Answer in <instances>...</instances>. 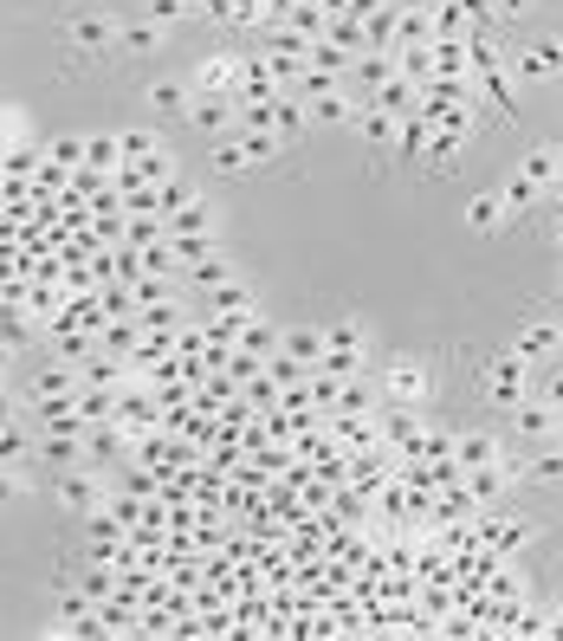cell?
Segmentation results:
<instances>
[{
    "label": "cell",
    "instance_id": "1",
    "mask_svg": "<svg viewBox=\"0 0 563 641\" xmlns=\"http://www.w3.org/2000/svg\"><path fill=\"white\" fill-rule=\"evenodd\" d=\"M285 149L279 130H227V137H214V169L220 175H246V169H260V162H273Z\"/></svg>",
    "mask_w": 563,
    "mask_h": 641
},
{
    "label": "cell",
    "instance_id": "2",
    "mask_svg": "<svg viewBox=\"0 0 563 641\" xmlns=\"http://www.w3.org/2000/svg\"><path fill=\"white\" fill-rule=\"evenodd\" d=\"M486 396H493L498 409H518V402L531 396V356L518 351V344L486 363Z\"/></svg>",
    "mask_w": 563,
    "mask_h": 641
},
{
    "label": "cell",
    "instance_id": "3",
    "mask_svg": "<svg viewBox=\"0 0 563 641\" xmlns=\"http://www.w3.org/2000/svg\"><path fill=\"white\" fill-rule=\"evenodd\" d=\"M53 493H59V505H66V512H78V518H97V512H104V487H97V467H71V473H59V487H53Z\"/></svg>",
    "mask_w": 563,
    "mask_h": 641
},
{
    "label": "cell",
    "instance_id": "4",
    "mask_svg": "<svg viewBox=\"0 0 563 641\" xmlns=\"http://www.w3.org/2000/svg\"><path fill=\"white\" fill-rule=\"evenodd\" d=\"M188 124H195L202 137H227V130L240 124V98H220V91H195V98H188Z\"/></svg>",
    "mask_w": 563,
    "mask_h": 641
},
{
    "label": "cell",
    "instance_id": "5",
    "mask_svg": "<svg viewBox=\"0 0 563 641\" xmlns=\"http://www.w3.org/2000/svg\"><path fill=\"white\" fill-rule=\"evenodd\" d=\"M376 389H382V402H422L427 396V369L415 363V356H395V363H382Z\"/></svg>",
    "mask_w": 563,
    "mask_h": 641
},
{
    "label": "cell",
    "instance_id": "6",
    "mask_svg": "<svg viewBox=\"0 0 563 641\" xmlns=\"http://www.w3.org/2000/svg\"><path fill=\"white\" fill-rule=\"evenodd\" d=\"M117 39H124V26L111 13H78L71 20V46L78 53H117Z\"/></svg>",
    "mask_w": 563,
    "mask_h": 641
},
{
    "label": "cell",
    "instance_id": "7",
    "mask_svg": "<svg viewBox=\"0 0 563 641\" xmlns=\"http://www.w3.org/2000/svg\"><path fill=\"white\" fill-rule=\"evenodd\" d=\"M512 71L531 78V84H538V78H558L563 71V39H531L525 53H512Z\"/></svg>",
    "mask_w": 563,
    "mask_h": 641
},
{
    "label": "cell",
    "instance_id": "8",
    "mask_svg": "<svg viewBox=\"0 0 563 641\" xmlns=\"http://www.w3.org/2000/svg\"><path fill=\"white\" fill-rule=\"evenodd\" d=\"M33 415H39V434H84V409H78V396H46V402H33Z\"/></svg>",
    "mask_w": 563,
    "mask_h": 641
},
{
    "label": "cell",
    "instance_id": "9",
    "mask_svg": "<svg viewBox=\"0 0 563 641\" xmlns=\"http://www.w3.org/2000/svg\"><path fill=\"white\" fill-rule=\"evenodd\" d=\"M39 460L71 473V467H91V447H84V434H39Z\"/></svg>",
    "mask_w": 563,
    "mask_h": 641
},
{
    "label": "cell",
    "instance_id": "10",
    "mask_svg": "<svg viewBox=\"0 0 563 641\" xmlns=\"http://www.w3.org/2000/svg\"><path fill=\"white\" fill-rule=\"evenodd\" d=\"M369 104H382V111H389V117H422V84H415V78H402V71H395V78H389V84H382V91H376V98H369Z\"/></svg>",
    "mask_w": 563,
    "mask_h": 641
},
{
    "label": "cell",
    "instance_id": "11",
    "mask_svg": "<svg viewBox=\"0 0 563 641\" xmlns=\"http://www.w3.org/2000/svg\"><path fill=\"white\" fill-rule=\"evenodd\" d=\"M351 124L363 130V142H376V149H395V130H402V117H389V111H382V104H369V98L356 104Z\"/></svg>",
    "mask_w": 563,
    "mask_h": 641
},
{
    "label": "cell",
    "instance_id": "12",
    "mask_svg": "<svg viewBox=\"0 0 563 641\" xmlns=\"http://www.w3.org/2000/svg\"><path fill=\"white\" fill-rule=\"evenodd\" d=\"M395 53H356V66H351V84H363V98H376L389 78H395Z\"/></svg>",
    "mask_w": 563,
    "mask_h": 641
},
{
    "label": "cell",
    "instance_id": "13",
    "mask_svg": "<svg viewBox=\"0 0 563 641\" xmlns=\"http://www.w3.org/2000/svg\"><path fill=\"white\" fill-rule=\"evenodd\" d=\"M518 351L531 356V363H551V356H563V324H551V318L525 324V331H518Z\"/></svg>",
    "mask_w": 563,
    "mask_h": 641
},
{
    "label": "cell",
    "instance_id": "14",
    "mask_svg": "<svg viewBox=\"0 0 563 641\" xmlns=\"http://www.w3.org/2000/svg\"><path fill=\"white\" fill-rule=\"evenodd\" d=\"M505 460V447H498V434H460L453 440V467L467 473V467H498Z\"/></svg>",
    "mask_w": 563,
    "mask_h": 641
},
{
    "label": "cell",
    "instance_id": "15",
    "mask_svg": "<svg viewBox=\"0 0 563 641\" xmlns=\"http://www.w3.org/2000/svg\"><path fill=\"white\" fill-rule=\"evenodd\" d=\"M188 98H195V91H188L182 78H156V84L142 91V104H149V117H182V111H188Z\"/></svg>",
    "mask_w": 563,
    "mask_h": 641
},
{
    "label": "cell",
    "instance_id": "16",
    "mask_svg": "<svg viewBox=\"0 0 563 641\" xmlns=\"http://www.w3.org/2000/svg\"><path fill=\"white\" fill-rule=\"evenodd\" d=\"M512 415H518V434H525V440H551V434H558V409H551L544 396H525Z\"/></svg>",
    "mask_w": 563,
    "mask_h": 641
},
{
    "label": "cell",
    "instance_id": "17",
    "mask_svg": "<svg viewBox=\"0 0 563 641\" xmlns=\"http://www.w3.org/2000/svg\"><path fill=\"white\" fill-rule=\"evenodd\" d=\"M240 59H202L195 71V91H220V98H240Z\"/></svg>",
    "mask_w": 563,
    "mask_h": 641
},
{
    "label": "cell",
    "instance_id": "18",
    "mask_svg": "<svg viewBox=\"0 0 563 641\" xmlns=\"http://www.w3.org/2000/svg\"><path fill=\"white\" fill-rule=\"evenodd\" d=\"M97 344H104V356H137V344H142V318H111L104 331H97Z\"/></svg>",
    "mask_w": 563,
    "mask_h": 641
},
{
    "label": "cell",
    "instance_id": "19",
    "mask_svg": "<svg viewBox=\"0 0 563 641\" xmlns=\"http://www.w3.org/2000/svg\"><path fill=\"white\" fill-rule=\"evenodd\" d=\"M324 351H344V356H369V331L356 318H331L324 324Z\"/></svg>",
    "mask_w": 563,
    "mask_h": 641
},
{
    "label": "cell",
    "instance_id": "20",
    "mask_svg": "<svg viewBox=\"0 0 563 641\" xmlns=\"http://www.w3.org/2000/svg\"><path fill=\"white\" fill-rule=\"evenodd\" d=\"M202 305L208 311H227V318H253V291L240 279H227V285H214V291H202Z\"/></svg>",
    "mask_w": 563,
    "mask_h": 641
},
{
    "label": "cell",
    "instance_id": "21",
    "mask_svg": "<svg viewBox=\"0 0 563 641\" xmlns=\"http://www.w3.org/2000/svg\"><path fill=\"white\" fill-rule=\"evenodd\" d=\"M279 324H266V318H260V311H253V318H246V324H240V351L246 356H260V363H266V356L279 351Z\"/></svg>",
    "mask_w": 563,
    "mask_h": 641
},
{
    "label": "cell",
    "instance_id": "22",
    "mask_svg": "<svg viewBox=\"0 0 563 641\" xmlns=\"http://www.w3.org/2000/svg\"><path fill=\"white\" fill-rule=\"evenodd\" d=\"M46 396H78V363H46L33 376V402H46Z\"/></svg>",
    "mask_w": 563,
    "mask_h": 641
},
{
    "label": "cell",
    "instance_id": "23",
    "mask_svg": "<svg viewBox=\"0 0 563 641\" xmlns=\"http://www.w3.org/2000/svg\"><path fill=\"white\" fill-rule=\"evenodd\" d=\"M305 124H311L305 98H298V91H279V104H273V130H279V137L291 142V137H305Z\"/></svg>",
    "mask_w": 563,
    "mask_h": 641
},
{
    "label": "cell",
    "instance_id": "24",
    "mask_svg": "<svg viewBox=\"0 0 563 641\" xmlns=\"http://www.w3.org/2000/svg\"><path fill=\"white\" fill-rule=\"evenodd\" d=\"M33 454H39V434H26L20 422L0 427V467H26Z\"/></svg>",
    "mask_w": 563,
    "mask_h": 641
},
{
    "label": "cell",
    "instance_id": "25",
    "mask_svg": "<svg viewBox=\"0 0 563 641\" xmlns=\"http://www.w3.org/2000/svg\"><path fill=\"white\" fill-rule=\"evenodd\" d=\"M162 39H169V26H162V20H130V26H124V39H117V53H162Z\"/></svg>",
    "mask_w": 563,
    "mask_h": 641
},
{
    "label": "cell",
    "instance_id": "26",
    "mask_svg": "<svg viewBox=\"0 0 563 641\" xmlns=\"http://www.w3.org/2000/svg\"><path fill=\"white\" fill-rule=\"evenodd\" d=\"M505 220H512V214H505V195H473V202H467V227H480V233H493V227H505Z\"/></svg>",
    "mask_w": 563,
    "mask_h": 641
},
{
    "label": "cell",
    "instance_id": "27",
    "mask_svg": "<svg viewBox=\"0 0 563 641\" xmlns=\"http://www.w3.org/2000/svg\"><path fill=\"white\" fill-rule=\"evenodd\" d=\"M473 91L493 104L498 117H518V98H512V78H505V71H486V78H473Z\"/></svg>",
    "mask_w": 563,
    "mask_h": 641
},
{
    "label": "cell",
    "instance_id": "28",
    "mask_svg": "<svg viewBox=\"0 0 563 641\" xmlns=\"http://www.w3.org/2000/svg\"><path fill=\"white\" fill-rule=\"evenodd\" d=\"M279 351H291L298 363H318V356H324V324H298V331H285Z\"/></svg>",
    "mask_w": 563,
    "mask_h": 641
},
{
    "label": "cell",
    "instance_id": "29",
    "mask_svg": "<svg viewBox=\"0 0 563 641\" xmlns=\"http://www.w3.org/2000/svg\"><path fill=\"white\" fill-rule=\"evenodd\" d=\"M305 111H311V124H351V117H356V98H351V91H331V98H311Z\"/></svg>",
    "mask_w": 563,
    "mask_h": 641
},
{
    "label": "cell",
    "instance_id": "30",
    "mask_svg": "<svg viewBox=\"0 0 563 641\" xmlns=\"http://www.w3.org/2000/svg\"><path fill=\"white\" fill-rule=\"evenodd\" d=\"M84 162H91L97 175H117V169H124V142L117 137H84Z\"/></svg>",
    "mask_w": 563,
    "mask_h": 641
},
{
    "label": "cell",
    "instance_id": "31",
    "mask_svg": "<svg viewBox=\"0 0 563 641\" xmlns=\"http://www.w3.org/2000/svg\"><path fill=\"white\" fill-rule=\"evenodd\" d=\"M558 169H563V149H558V142H538V149L525 156V175H531L538 188H551V175H558Z\"/></svg>",
    "mask_w": 563,
    "mask_h": 641
},
{
    "label": "cell",
    "instance_id": "32",
    "mask_svg": "<svg viewBox=\"0 0 563 641\" xmlns=\"http://www.w3.org/2000/svg\"><path fill=\"white\" fill-rule=\"evenodd\" d=\"M498 195H505V214H512V220H518V214L531 208V202H538V195H544V188H538V182H531V175H525V169H518V175H505V188H498Z\"/></svg>",
    "mask_w": 563,
    "mask_h": 641
},
{
    "label": "cell",
    "instance_id": "33",
    "mask_svg": "<svg viewBox=\"0 0 563 641\" xmlns=\"http://www.w3.org/2000/svg\"><path fill=\"white\" fill-rule=\"evenodd\" d=\"M169 233H214V208L202 202V195H195L188 208H175V214H169Z\"/></svg>",
    "mask_w": 563,
    "mask_h": 641
},
{
    "label": "cell",
    "instance_id": "34",
    "mask_svg": "<svg viewBox=\"0 0 563 641\" xmlns=\"http://www.w3.org/2000/svg\"><path fill=\"white\" fill-rule=\"evenodd\" d=\"M53 344H59V356H66V363H84V356L104 351V344H97V331H84V324H78V331H53Z\"/></svg>",
    "mask_w": 563,
    "mask_h": 641
},
{
    "label": "cell",
    "instance_id": "35",
    "mask_svg": "<svg viewBox=\"0 0 563 641\" xmlns=\"http://www.w3.org/2000/svg\"><path fill=\"white\" fill-rule=\"evenodd\" d=\"M227 279H233V260H220V253H208L202 266H188V285L195 291H214V285H227Z\"/></svg>",
    "mask_w": 563,
    "mask_h": 641
},
{
    "label": "cell",
    "instance_id": "36",
    "mask_svg": "<svg viewBox=\"0 0 563 641\" xmlns=\"http://www.w3.org/2000/svg\"><path fill=\"white\" fill-rule=\"evenodd\" d=\"M124 169H137V182H149V188H162V182L175 175V162H169V149H149L142 162H124Z\"/></svg>",
    "mask_w": 563,
    "mask_h": 641
},
{
    "label": "cell",
    "instance_id": "37",
    "mask_svg": "<svg viewBox=\"0 0 563 641\" xmlns=\"http://www.w3.org/2000/svg\"><path fill=\"white\" fill-rule=\"evenodd\" d=\"M169 247H175L182 266H202V260L214 253V233H169Z\"/></svg>",
    "mask_w": 563,
    "mask_h": 641
},
{
    "label": "cell",
    "instance_id": "38",
    "mask_svg": "<svg viewBox=\"0 0 563 641\" xmlns=\"http://www.w3.org/2000/svg\"><path fill=\"white\" fill-rule=\"evenodd\" d=\"M130 291H137V311H149V305H169V298H175L169 273H142V279L130 285Z\"/></svg>",
    "mask_w": 563,
    "mask_h": 641
},
{
    "label": "cell",
    "instance_id": "39",
    "mask_svg": "<svg viewBox=\"0 0 563 641\" xmlns=\"http://www.w3.org/2000/svg\"><path fill=\"white\" fill-rule=\"evenodd\" d=\"M156 202H162V220H169V214H175V208H188V202H195V188H188L182 175H169V182L156 188Z\"/></svg>",
    "mask_w": 563,
    "mask_h": 641
},
{
    "label": "cell",
    "instance_id": "40",
    "mask_svg": "<svg viewBox=\"0 0 563 641\" xmlns=\"http://www.w3.org/2000/svg\"><path fill=\"white\" fill-rule=\"evenodd\" d=\"M46 162H59V169H78V162H84V137H53V142H46Z\"/></svg>",
    "mask_w": 563,
    "mask_h": 641
},
{
    "label": "cell",
    "instance_id": "41",
    "mask_svg": "<svg viewBox=\"0 0 563 641\" xmlns=\"http://www.w3.org/2000/svg\"><path fill=\"white\" fill-rule=\"evenodd\" d=\"M188 13H195V0H149V20H162V26H175Z\"/></svg>",
    "mask_w": 563,
    "mask_h": 641
},
{
    "label": "cell",
    "instance_id": "42",
    "mask_svg": "<svg viewBox=\"0 0 563 641\" xmlns=\"http://www.w3.org/2000/svg\"><path fill=\"white\" fill-rule=\"evenodd\" d=\"M117 142H124V162H142L149 149H162L156 137H142V130H117Z\"/></svg>",
    "mask_w": 563,
    "mask_h": 641
},
{
    "label": "cell",
    "instance_id": "43",
    "mask_svg": "<svg viewBox=\"0 0 563 641\" xmlns=\"http://www.w3.org/2000/svg\"><path fill=\"white\" fill-rule=\"evenodd\" d=\"M195 13H202V20H233V26H240V0H195Z\"/></svg>",
    "mask_w": 563,
    "mask_h": 641
},
{
    "label": "cell",
    "instance_id": "44",
    "mask_svg": "<svg viewBox=\"0 0 563 641\" xmlns=\"http://www.w3.org/2000/svg\"><path fill=\"white\" fill-rule=\"evenodd\" d=\"M20 493H26V473L20 467H0V505H13Z\"/></svg>",
    "mask_w": 563,
    "mask_h": 641
},
{
    "label": "cell",
    "instance_id": "45",
    "mask_svg": "<svg viewBox=\"0 0 563 641\" xmlns=\"http://www.w3.org/2000/svg\"><path fill=\"white\" fill-rule=\"evenodd\" d=\"M544 402H551V409L563 415V363L551 369V376H544Z\"/></svg>",
    "mask_w": 563,
    "mask_h": 641
},
{
    "label": "cell",
    "instance_id": "46",
    "mask_svg": "<svg viewBox=\"0 0 563 641\" xmlns=\"http://www.w3.org/2000/svg\"><path fill=\"white\" fill-rule=\"evenodd\" d=\"M498 7V20H525V13H531V0H493Z\"/></svg>",
    "mask_w": 563,
    "mask_h": 641
},
{
    "label": "cell",
    "instance_id": "47",
    "mask_svg": "<svg viewBox=\"0 0 563 641\" xmlns=\"http://www.w3.org/2000/svg\"><path fill=\"white\" fill-rule=\"evenodd\" d=\"M7 422H20V402H13V396L0 389V427H7Z\"/></svg>",
    "mask_w": 563,
    "mask_h": 641
},
{
    "label": "cell",
    "instance_id": "48",
    "mask_svg": "<svg viewBox=\"0 0 563 641\" xmlns=\"http://www.w3.org/2000/svg\"><path fill=\"white\" fill-rule=\"evenodd\" d=\"M544 195H551V202H558V208H563V169H558V175H551V188H544Z\"/></svg>",
    "mask_w": 563,
    "mask_h": 641
},
{
    "label": "cell",
    "instance_id": "49",
    "mask_svg": "<svg viewBox=\"0 0 563 641\" xmlns=\"http://www.w3.org/2000/svg\"><path fill=\"white\" fill-rule=\"evenodd\" d=\"M551 233H558V247H563V208H558V227H551Z\"/></svg>",
    "mask_w": 563,
    "mask_h": 641
},
{
    "label": "cell",
    "instance_id": "50",
    "mask_svg": "<svg viewBox=\"0 0 563 641\" xmlns=\"http://www.w3.org/2000/svg\"><path fill=\"white\" fill-rule=\"evenodd\" d=\"M0 382H7V363H0Z\"/></svg>",
    "mask_w": 563,
    "mask_h": 641
},
{
    "label": "cell",
    "instance_id": "51",
    "mask_svg": "<svg viewBox=\"0 0 563 641\" xmlns=\"http://www.w3.org/2000/svg\"><path fill=\"white\" fill-rule=\"evenodd\" d=\"M558 609H563V596H558Z\"/></svg>",
    "mask_w": 563,
    "mask_h": 641
}]
</instances>
